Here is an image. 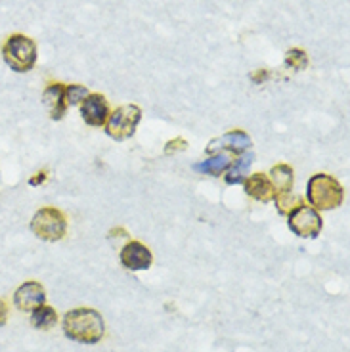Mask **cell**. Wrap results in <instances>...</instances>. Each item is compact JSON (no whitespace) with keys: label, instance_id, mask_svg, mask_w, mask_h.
I'll return each mask as SVG.
<instances>
[{"label":"cell","instance_id":"d6986e66","mask_svg":"<svg viewBox=\"0 0 350 352\" xmlns=\"http://www.w3.org/2000/svg\"><path fill=\"white\" fill-rule=\"evenodd\" d=\"M285 65L295 71H303L308 65L307 52L305 50H298V48L289 50L287 56H285Z\"/></svg>","mask_w":350,"mask_h":352},{"label":"cell","instance_id":"7a4b0ae2","mask_svg":"<svg viewBox=\"0 0 350 352\" xmlns=\"http://www.w3.org/2000/svg\"><path fill=\"white\" fill-rule=\"evenodd\" d=\"M307 197L316 211H333L344 201V190L333 176L320 173L308 180Z\"/></svg>","mask_w":350,"mask_h":352},{"label":"cell","instance_id":"ba28073f","mask_svg":"<svg viewBox=\"0 0 350 352\" xmlns=\"http://www.w3.org/2000/svg\"><path fill=\"white\" fill-rule=\"evenodd\" d=\"M153 263V255L148 247L140 243V241H134L131 239L127 245L121 249V264L129 270L134 272H140V270H148L149 266Z\"/></svg>","mask_w":350,"mask_h":352},{"label":"cell","instance_id":"44dd1931","mask_svg":"<svg viewBox=\"0 0 350 352\" xmlns=\"http://www.w3.org/2000/svg\"><path fill=\"white\" fill-rule=\"evenodd\" d=\"M6 322H8V305L0 299V327L6 326Z\"/></svg>","mask_w":350,"mask_h":352},{"label":"cell","instance_id":"e0dca14e","mask_svg":"<svg viewBox=\"0 0 350 352\" xmlns=\"http://www.w3.org/2000/svg\"><path fill=\"white\" fill-rule=\"evenodd\" d=\"M274 201H276V207H278V212H280V214H289L295 207H298V205L303 203L300 201V197L293 195L291 192H289V194H276Z\"/></svg>","mask_w":350,"mask_h":352},{"label":"cell","instance_id":"2e32d148","mask_svg":"<svg viewBox=\"0 0 350 352\" xmlns=\"http://www.w3.org/2000/svg\"><path fill=\"white\" fill-rule=\"evenodd\" d=\"M56 322H58V312L52 307L43 305L31 312V324L36 329H48V327L56 326Z\"/></svg>","mask_w":350,"mask_h":352},{"label":"cell","instance_id":"ffe728a7","mask_svg":"<svg viewBox=\"0 0 350 352\" xmlns=\"http://www.w3.org/2000/svg\"><path fill=\"white\" fill-rule=\"evenodd\" d=\"M188 148V142L184 138H176V140H168L165 146V153H173V151H184Z\"/></svg>","mask_w":350,"mask_h":352},{"label":"cell","instance_id":"7402d4cb","mask_svg":"<svg viewBox=\"0 0 350 352\" xmlns=\"http://www.w3.org/2000/svg\"><path fill=\"white\" fill-rule=\"evenodd\" d=\"M46 175H48L46 170H41V173H36V175L33 176L31 180H29V184H31V186H41L44 180H46Z\"/></svg>","mask_w":350,"mask_h":352},{"label":"cell","instance_id":"6da1fadb","mask_svg":"<svg viewBox=\"0 0 350 352\" xmlns=\"http://www.w3.org/2000/svg\"><path fill=\"white\" fill-rule=\"evenodd\" d=\"M63 333L71 341L96 344L105 333L104 318L94 308H73L63 316Z\"/></svg>","mask_w":350,"mask_h":352},{"label":"cell","instance_id":"3957f363","mask_svg":"<svg viewBox=\"0 0 350 352\" xmlns=\"http://www.w3.org/2000/svg\"><path fill=\"white\" fill-rule=\"evenodd\" d=\"M2 58L8 63L10 69L16 73H27L36 63V44L25 35H12L2 46Z\"/></svg>","mask_w":350,"mask_h":352},{"label":"cell","instance_id":"5bb4252c","mask_svg":"<svg viewBox=\"0 0 350 352\" xmlns=\"http://www.w3.org/2000/svg\"><path fill=\"white\" fill-rule=\"evenodd\" d=\"M232 163V153H226V151H217V153H210L209 157L205 161H199L193 165V170L195 173H201V175L207 176H220L224 175Z\"/></svg>","mask_w":350,"mask_h":352},{"label":"cell","instance_id":"ac0fdd59","mask_svg":"<svg viewBox=\"0 0 350 352\" xmlns=\"http://www.w3.org/2000/svg\"><path fill=\"white\" fill-rule=\"evenodd\" d=\"M88 94H90V92H88L87 87H83V85H69V87H65V102H67V107L80 106V102H83Z\"/></svg>","mask_w":350,"mask_h":352},{"label":"cell","instance_id":"277c9868","mask_svg":"<svg viewBox=\"0 0 350 352\" xmlns=\"http://www.w3.org/2000/svg\"><path fill=\"white\" fill-rule=\"evenodd\" d=\"M31 230L43 241H60L67 234V219L56 207H44L35 212L31 220Z\"/></svg>","mask_w":350,"mask_h":352},{"label":"cell","instance_id":"603a6c76","mask_svg":"<svg viewBox=\"0 0 350 352\" xmlns=\"http://www.w3.org/2000/svg\"><path fill=\"white\" fill-rule=\"evenodd\" d=\"M268 77V73L266 71H259V73H254V75H251V79H253V82H263L264 79Z\"/></svg>","mask_w":350,"mask_h":352},{"label":"cell","instance_id":"8992f818","mask_svg":"<svg viewBox=\"0 0 350 352\" xmlns=\"http://www.w3.org/2000/svg\"><path fill=\"white\" fill-rule=\"evenodd\" d=\"M289 230L305 239H314L320 236V232L324 228V220L320 217V212L314 207H308L305 203H300L293 211L287 214Z\"/></svg>","mask_w":350,"mask_h":352},{"label":"cell","instance_id":"4fadbf2b","mask_svg":"<svg viewBox=\"0 0 350 352\" xmlns=\"http://www.w3.org/2000/svg\"><path fill=\"white\" fill-rule=\"evenodd\" d=\"M253 161L254 153H251V151H243L236 159H232L230 167L224 173V182L230 186L243 184V180L247 178V173H249V167L253 165Z\"/></svg>","mask_w":350,"mask_h":352},{"label":"cell","instance_id":"8fae6325","mask_svg":"<svg viewBox=\"0 0 350 352\" xmlns=\"http://www.w3.org/2000/svg\"><path fill=\"white\" fill-rule=\"evenodd\" d=\"M43 104L54 121H62L67 111L65 102V85L63 82H50L43 92Z\"/></svg>","mask_w":350,"mask_h":352},{"label":"cell","instance_id":"7c38bea8","mask_svg":"<svg viewBox=\"0 0 350 352\" xmlns=\"http://www.w3.org/2000/svg\"><path fill=\"white\" fill-rule=\"evenodd\" d=\"M243 188H245V194L249 197H253L261 203L274 201V197H276V190L272 186L270 178L264 173H254V175L247 176L243 180Z\"/></svg>","mask_w":350,"mask_h":352},{"label":"cell","instance_id":"5b68a950","mask_svg":"<svg viewBox=\"0 0 350 352\" xmlns=\"http://www.w3.org/2000/svg\"><path fill=\"white\" fill-rule=\"evenodd\" d=\"M140 121L142 109L138 106L129 104V106L117 107L113 113H109L107 121H105V134L113 140H129L134 136Z\"/></svg>","mask_w":350,"mask_h":352},{"label":"cell","instance_id":"9a60e30c","mask_svg":"<svg viewBox=\"0 0 350 352\" xmlns=\"http://www.w3.org/2000/svg\"><path fill=\"white\" fill-rule=\"evenodd\" d=\"M270 182L274 186V190H276V194H289L293 190V182H295L293 168L285 165V163L272 167Z\"/></svg>","mask_w":350,"mask_h":352},{"label":"cell","instance_id":"30bf717a","mask_svg":"<svg viewBox=\"0 0 350 352\" xmlns=\"http://www.w3.org/2000/svg\"><path fill=\"white\" fill-rule=\"evenodd\" d=\"M14 302L21 312H33L46 302V291L39 282H25L14 293Z\"/></svg>","mask_w":350,"mask_h":352},{"label":"cell","instance_id":"9c48e42d","mask_svg":"<svg viewBox=\"0 0 350 352\" xmlns=\"http://www.w3.org/2000/svg\"><path fill=\"white\" fill-rule=\"evenodd\" d=\"M80 115L90 126H104L109 117V104L104 94H88L80 102Z\"/></svg>","mask_w":350,"mask_h":352},{"label":"cell","instance_id":"52a82bcc","mask_svg":"<svg viewBox=\"0 0 350 352\" xmlns=\"http://www.w3.org/2000/svg\"><path fill=\"white\" fill-rule=\"evenodd\" d=\"M251 146H253L251 136H249L245 131H239V129H237V131L226 132V134H224V136H220V138L210 140L209 146H207V151H209V153L226 151V153L239 155V153H243V151H249Z\"/></svg>","mask_w":350,"mask_h":352}]
</instances>
